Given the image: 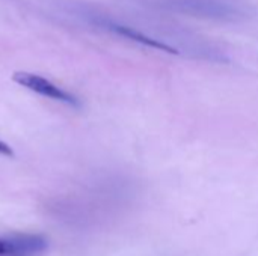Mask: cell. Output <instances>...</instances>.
Here are the masks:
<instances>
[{
	"label": "cell",
	"mask_w": 258,
	"mask_h": 256,
	"mask_svg": "<svg viewBox=\"0 0 258 256\" xmlns=\"http://www.w3.org/2000/svg\"><path fill=\"white\" fill-rule=\"evenodd\" d=\"M12 80L17 84H20L38 95H42L45 98H51V100H56V101L70 104V106H79V100L73 94L60 89L59 86H56L54 83H51L50 80H47L45 77H41L38 74L18 71L12 75Z\"/></svg>",
	"instance_id": "cell-1"
},
{
	"label": "cell",
	"mask_w": 258,
	"mask_h": 256,
	"mask_svg": "<svg viewBox=\"0 0 258 256\" xmlns=\"http://www.w3.org/2000/svg\"><path fill=\"white\" fill-rule=\"evenodd\" d=\"M9 241V256H33L44 252L48 246L42 235L33 234H15L6 237Z\"/></svg>",
	"instance_id": "cell-3"
},
{
	"label": "cell",
	"mask_w": 258,
	"mask_h": 256,
	"mask_svg": "<svg viewBox=\"0 0 258 256\" xmlns=\"http://www.w3.org/2000/svg\"><path fill=\"white\" fill-rule=\"evenodd\" d=\"M112 29H113L116 33H119V35H122V36H127L128 39L136 41V42H139V44H144V45H147V47H154V48H157V50H163V51H168V53H177V50L172 48V47H169L168 44L159 42V41H156V39H153V38H150V36H147V35L138 32V30H133V29H130V27L112 26Z\"/></svg>",
	"instance_id": "cell-4"
},
{
	"label": "cell",
	"mask_w": 258,
	"mask_h": 256,
	"mask_svg": "<svg viewBox=\"0 0 258 256\" xmlns=\"http://www.w3.org/2000/svg\"><path fill=\"white\" fill-rule=\"evenodd\" d=\"M9 241H8V238L6 237H3V238H0V256H9Z\"/></svg>",
	"instance_id": "cell-5"
},
{
	"label": "cell",
	"mask_w": 258,
	"mask_h": 256,
	"mask_svg": "<svg viewBox=\"0 0 258 256\" xmlns=\"http://www.w3.org/2000/svg\"><path fill=\"white\" fill-rule=\"evenodd\" d=\"M184 11L210 18H237L242 15L240 8L225 0H180Z\"/></svg>",
	"instance_id": "cell-2"
},
{
	"label": "cell",
	"mask_w": 258,
	"mask_h": 256,
	"mask_svg": "<svg viewBox=\"0 0 258 256\" xmlns=\"http://www.w3.org/2000/svg\"><path fill=\"white\" fill-rule=\"evenodd\" d=\"M0 154H2V155H6V157H14L12 148H11L8 143L2 142V140H0Z\"/></svg>",
	"instance_id": "cell-6"
}]
</instances>
